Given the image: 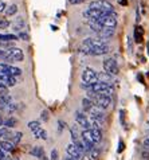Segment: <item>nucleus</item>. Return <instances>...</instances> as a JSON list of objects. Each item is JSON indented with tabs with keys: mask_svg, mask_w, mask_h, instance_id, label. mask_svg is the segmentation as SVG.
Returning a JSON list of instances; mask_svg holds the SVG:
<instances>
[{
	"mask_svg": "<svg viewBox=\"0 0 149 160\" xmlns=\"http://www.w3.org/2000/svg\"><path fill=\"white\" fill-rule=\"evenodd\" d=\"M102 65H103V72H106V73H109V74L117 75L118 73H120V68H118L117 62L113 59V58H106V59H103Z\"/></svg>",
	"mask_w": 149,
	"mask_h": 160,
	"instance_id": "nucleus-7",
	"label": "nucleus"
},
{
	"mask_svg": "<svg viewBox=\"0 0 149 160\" xmlns=\"http://www.w3.org/2000/svg\"><path fill=\"white\" fill-rule=\"evenodd\" d=\"M78 51L79 52H83V54H87V55H103V54H108L109 52V46L103 47H99V48H87L85 46H81L78 48Z\"/></svg>",
	"mask_w": 149,
	"mask_h": 160,
	"instance_id": "nucleus-8",
	"label": "nucleus"
},
{
	"mask_svg": "<svg viewBox=\"0 0 149 160\" xmlns=\"http://www.w3.org/2000/svg\"><path fill=\"white\" fill-rule=\"evenodd\" d=\"M89 8H93V10H99L102 11L103 14H112L114 12V7L112 6L106 0H94L89 4Z\"/></svg>",
	"mask_w": 149,
	"mask_h": 160,
	"instance_id": "nucleus-5",
	"label": "nucleus"
},
{
	"mask_svg": "<svg viewBox=\"0 0 149 160\" xmlns=\"http://www.w3.org/2000/svg\"><path fill=\"white\" fill-rule=\"evenodd\" d=\"M7 8V4L4 3V2H2V0H0V12H3L4 10H6Z\"/></svg>",
	"mask_w": 149,
	"mask_h": 160,
	"instance_id": "nucleus-42",
	"label": "nucleus"
},
{
	"mask_svg": "<svg viewBox=\"0 0 149 160\" xmlns=\"http://www.w3.org/2000/svg\"><path fill=\"white\" fill-rule=\"evenodd\" d=\"M120 117H121V122H122V125H125V121H124V117H125V110H121V112H120Z\"/></svg>",
	"mask_w": 149,
	"mask_h": 160,
	"instance_id": "nucleus-44",
	"label": "nucleus"
},
{
	"mask_svg": "<svg viewBox=\"0 0 149 160\" xmlns=\"http://www.w3.org/2000/svg\"><path fill=\"white\" fill-rule=\"evenodd\" d=\"M24 27H26V22L22 16L16 18L15 22L12 23V30L14 31H19V32H22V28H24Z\"/></svg>",
	"mask_w": 149,
	"mask_h": 160,
	"instance_id": "nucleus-17",
	"label": "nucleus"
},
{
	"mask_svg": "<svg viewBox=\"0 0 149 160\" xmlns=\"http://www.w3.org/2000/svg\"><path fill=\"white\" fill-rule=\"evenodd\" d=\"M144 147H145V148H149V137H148V139H145V140H144Z\"/></svg>",
	"mask_w": 149,
	"mask_h": 160,
	"instance_id": "nucleus-46",
	"label": "nucleus"
},
{
	"mask_svg": "<svg viewBox=\"0 0 149 160\" xmlns=\"http://www.w3.org/2000/svg\"><path fill=\"white\" fill-rule=\"evenodd\" d=\"M82 46H85L87 48H99V47H103L106 46V43H105L103 41H101V39H95V38H87L83 41Z\"/></svg>",
	"mask_w": 149,
	"mask_h": 160,
	"instance_id": "nucleus-10",
	"label": "nucleus"
},
{
	"mask_svg": "<svg viewBox=\"0 0 149 160\" xmlns=\"http://www.w3.org/2000/svg\"><path fill=\"white\" fill-rule=\"evenodd\" d=\"M70 133H71V139H73V143L79 140V136H78V129H77V125H74L70 128Z\"/></svg>",
	"mask_w": 149,
	"mask_h": 160,
	"instance_id": "nucleus-28",
	"label": "nucleus"
},
{
	"mask_svg": "<svg viewBox=\"0 0 149 160\" xmlns=\"http://www.w3.org/2000/svg\"><path fill=\"white\" fill-rule=\"evenodd\" d=\"M24 59V54L19 47H12L10 50H6V61L8 62H22Z\"/></svg>",
	"mask_w": 149,
	"mask_h": 160,
	"instance_id": "nucleus-6",
	"label": "nucleus"
},
{
	"mask_svg": "<svg viewBox=\"0 0 149 160\" xmlns=\"http://www.w3.org/2000/svg\"><path fill=\"white\" fill-rule=\"evenodd\" d=\"M124 143H122V141H120V148H118V152H122V151H124Z\"/></svg>",
	"mask_w": 149,
	"mask_h": 160,
	"instance_id": "nucleus-48",
	"label": "nucleus"
},
{
	"mask_svg": "<svg viewBox=\"0 0 149 160\" xmlns=\"http://www.w3.org/2000/svg\"><path fill=\"white\" fill-rule=\"evenodd\" d=\"M97 20L99 22V24L102 26L103 28L114 30L116 26H117V14H116V12H112V14H103Z\"/></svg>",
	"mask_w": 149,
	"mask_h": 160,
	"instance_id": "nucleus-4",
	"label": "nucleus"
},
{
	"mask_svg": "<svg viewBox=\"0 0 149 160\" xmlns=\"http://www.w3.org/2000/svg\"><path fill=\"white\" fill-rule=\"evenodd\" d=\"M128 48H129V51L133 50V42H132V38L130 37H128Z\"/></svg>",
	"mask_w": 149,
	"mask_h": 160,
	"instance_id": "nucleus-40",
	"label": "nucleus"
},
{
	"mask_svg": "<svg viewBox=\"0 0 149 160\" xmlns=\"http://www.w3.org/2000/svg\"><path fill=\"white\" fill-rule=\"evenodd\" d=\"M85 0H69V3L70 4H81V3H83Z\"/></svg>",
	"mask_w": 149,
	"mask_h": 160,
	"instance_id": "nucleus-45",
	"label": "nucleus"
},
{
	"mask_svg": "<svg viewBox=\"0 0 149 160\" xmlns=\"http://www.w3.org/2000/svg\"><path fill=\"white\" fill-rule=\"evenodd\" d=\"M12 135L11 133V131L8 129V128H6V127H3V128H0V139H3V137H10Z\"/></svg>",
	"mask_w": 149,
	"mask_h": 160,
	"instance_id": "nucleus-29",
	"label": "nucleus"
},
{
	"mask_svg": "<svg viewBox=\"0 0 149 160\" xmlns=\"http://www.w3.org/2000/svg\"><path fill=\"white\" fill-rule=\"evenodd\" d=\"M99 155H101V151L98 148H95V147L90 151V158H91V160H97L99 158Z\"/></svg>",
	"mask_w": 149,
	"mask_h": 160,
	"instance_id": "nucleus-30",
	"label": "nucleus"
},
{
	"mask_svg": "<svg viewBox=\"0 0 149 160\" xmlns=\"http://www.w3.org/2000/svg\"><path fill=\"white\" fill-rule=\"evenodd\" d=\"M113 90H114V89H113L112 85L102 83V82H95L94 85L87 88V92H93L95 94H102V96H110Z\"/></svg>",
	"mask_w": 149,
	"mask_h": 160,
	"instance_id": "nucleus-3",
	"label": "nucleus"
},
{
	"mask_svg": "<svg viewBox=\"0 0 149 160\" xmlns=\"http://www.w3.org/2000/svg\"><path fill=\"white\" fill-rule=\"evenodd\" d=\"M6 156H7V152L0 148V160H4V158H6Z\"/></svg>",
	"mask_w": 149,
	"mask_h": 160,
	"instance_id": "nucleus-43",
	"label": "nucleus"
},
{
	"mask_svg": "<svg viewBox=\"0 0 149 160\" xmlns=\"http://www.w3.org/2000/svg\"><path fill=\"white\" fill-rule=\"evenodd\" d=\"M4 83H6V86H7V88L15 86V85H16V78H15V77H11V75H10V77L7 78V81L4 82Z\"/></svg>",
	"mask_w": 149,
	"mask_h": 160,
	"instance_id": "nucleus-32",
	"label": "nucleus"
},
{
	"mask_svg": "<svg viewBox=\"0 0 149 160\" xmlns=\"http://www.w3.org/2000/svg\"><path fill=\"white\" fill-rule=\"evenodd\" d=\"M16 124H17V120L15 117H10V118L4 120V127L8 128V129H10V128H14Z\"/></svg>",
	"mask_w": 149,
	"mask_h": 160,
	"instance_id": "nucleus-26",
	"label": "nucleus"
},
{
	"mask_svg": "<svg viewBox=\"0 0 149 160\" xmlns=\"http://www.w3.org/2000/svg\"><path fill=\"white\" fill-rule=\"evenodd\" d=\"M142 39H144V30L141 26H137L134 30V41L137 43H141Z\"/></svg>",
	"mask_w": 149,
	"mask_h": 160,
	"instance_id": "nucleus-20",
	"label": "nucleus"
},
{
	"mask_svg": "<svg viewBox=\"0 0 149 160\" xmlns=\"http://www.w3.org/2000/svg\"><path fill=\"white\" fill-rule=\"evenodd\" d=\"M34 137L35 139H42V140H47V132L45 129H42V127L39 128V129L34 131Z\"/></svg>",
	"mask_w": 149,
	"mask_h": 160,
	"instance_id": "nucleus-22",
	"label": "nucleus"
},
{
	"mask_svg": "<svg viewBox=\"0 0 149 160\" xmlns=\"http://www.w3.org/2000/svg\"><path fill=\"white\" fill-rule=\"evenodd\" d=\"M2 125H4V120H3V117H0V128H3Z\"/></svg>",
	"mask_w": 149,
	"mask_h": 160,
	"instance_id": "nucleus-49",
	"label": "nucleus"
},
{
	"mask_svg": "<svg viewBox=\"0 0 149 160\" xmlns=\"http://www.w3.org/2000/svg\"><path fill=\"white\" fill-rule=\"evenodd\" d=\"M41 118H42V121H47V120H49V112H47V110H43L42 114H41Z\"/></svg>",
	"mask_w": 149,
	"mask_h": 160,
	"instance_id": "nucleus-38",
	"label": "nucleus"
},
{
	"mask_svg": "<svg viewBox=\"0 0 149 160\" xmlns=\"http://www.w3.org/2000/svg\"><path fill=\"white\" fill-rule=\"evenodd\" d=\"M0 94H8V88L3 82H0Z\"/></svg>",
	"mask_w": 149,
	"mask_h": 160,
	"instance_id": "nucleus-35",
	"label": "nucleus"
},
{
	"mask_svg": "<svg viewBox=\"0 0 149 160\" xmlns=\"http://www.w3.org/2000/svg\"><path fill=\"white\" fill-rule=\"evenodd\" d=\"M87 98L94 102V105L99 109H109L112 105V98L110 96H102V94H95L93 92H87Z\"/></svg>",
	"mask_w": 149,
	"mask_h": 160,
	"instance_id": "nucleus-1",
	"label": "nucleus"
},
{
	"mask_svg": "<svg viewBox=\"0 0 149 160\" xmlns=\"http://www.w3.org/2000/svg\"><path fill=\"white\" fill-rule=\"evenodd\" d=\"M10 27V20H7L6 18H0V28H7Z\"/></svg>",
	"mask_w": 149,
	"mask_h": 160,
	"instance_id": "nucleus-34",
	"label": "nucleus"
},
{
	"mask_svg": "<svg viewBox=\"0 0 149 160\" xmlns=\"http://www.w3.org/2000/svg\"><path fill=\"white\" fill-rule=\"evenodd\" d=\"M17 37L14 34H0V42H11L16 41Z\"/></svg>",
	"mask_w": 149,
	"mask_h": 160,
	"instance_id": "nucleus-23",
	"label": "nucleus"
},
{
	"mask_svg": "<svg viewBox=\"0 0 149 160\" xmlns=\"http://www.w3.org/2000/svg\"><path fill=\"white\" fill-rule=\"evenodd\" d=\"M0 59L6 61V50H3V48H0Z\"/></svg>",
	"mask_w": 149,
	"mask_h": 160,
	"instance_id": "nucleus-41",
	"label": "nucleus"
},
{
	"mask_svg": "<svg viewBox=\"0 0 149 160\" xmlns=\"http://www.w3.org/2000/svg\"><path fill=\"white\" fill-rule=\"evenodd\" d=\"M22 137H23V133H22V132H16V133H14V135H11L10 137H8V139H11L12 143L16 145V144H19V141L22 140ZM8 139H7V140H8Z\"/></svg>",
	"mask_w": 149,
	"mask_h": 160,
	"instance_id": "nucleus-25",
	"label": "nucleus"
},
{
	"mask_svg": "<svg viewBox=\"0 0 149 160\" xmlns=\"http://www.w3.org/2000/svg\"><path fill=\"white\" fill-rule=\"evenodd\" d=\"M97 79H98V82H102V83H108V85H110V83L114 82V75L109 74L106 72H101V73H97Z\"/></svg>",
	"mask_w": 149,
	"mask_h": 160,
	"instance_id": "nucleus-14",
	"label": "nucleus"
},
{
	"mask_svg": "<svg viewBox=\"0 0 149 160\" xmlns=\"http://www.w3.org/2000/svg\"><path fill=\"white\" fill-rule=\"evenodd\" d=\"M103 15V12L102 11H99V10H93V8H89L87 7L85 11H83V18H86L87 20H97L99 19L101 16Z\"/></svg>",
	"mask_w": 149,
	"mask_h": 160,
	"instance_id": "nucleus-11",
	"label": "nucleus"
},
{
	"mask_svg": "<svg viewBox=\"0 0 149 160\" xmlns=\"http://www.w3.org/2000/svg\"><path fill=\"white\" fill-rule=\"evenodd\" d=\"M113 35H114V30H112V28H102L98 32V39H101V41L105 42V39H110Z\"/></svg>",
	"mask_w": 149,
	"mask_h": 160,
	"instance_id": "nucleus-16",
	"label": "nucleus"
},
{
	"mask_svg": "<svg viewBox=\"0 0 149 160\" xmlns=\"http://www.w3.org/2000/svg\"><path fill=\"white\" fill-rule=\"evenodd\" d=\"M89 113H90L91 120H95V121L103 122V120H105V114H103V110H102V109H99V108H97V106H94V108L91 109Z\"/></svg>",
	"mask_w": 149,
	"mask_h": 160,
	"instance_id": "nucleus-13",
	"label": "nucleus"
},
{
	"mask_svg": "<svg viewBox=\"0 0 149 160\" xmlns=\"http://www.w3.org/2000/svg\"><path fill=\"white\" fill-rule=\"evenodd\" d=\"M118 3H120L121 6H128V0H118Z\"/></svg>",
	"mask_w": 149,
	"mask_h": 160,
	"instance_id": "nucleus-47",
	"label": "nucleus"
},
{
	"mask_svg": "<svg viewBox=\"0 0 149 160\" xmlns=\"http://www.w3.org/2000/svg\"><path fill=\"white\" fill-rule=\"evenodd\" d=\"M17 38H19V39H22V41H28V39H30L28 34H27V32H23V31L17 34Z\"/></svg>",
	"mask_w": 149,
	"mask_h": 160,
	"instance_id": "nucleus-36",
	"label": "nucleus"
},
{
	"mask_svg": "<svg viewBox=\"0 0 149 160\" xmlns=\"http://www.w3.org/2000/svg\"><path fill=\"white\" fill-rule=\"evenodd\" d=\"M28 128L34 132V131H36V129L41 128V122H39V121H30L28 122Z\"/></svg>",
	"mask_w": 149,
	"mask_h": 160,
	"instance_id": "nucleus-31",
	"label": "nucleus"
},
{
	"mask_svg": "<svg viewBox=\"0 0 149 160\" xmlns=\"http://www.w3.org/2000/svg\"><path fill=\"white\" fill-rule=\"evenodd\" d=\"M58 125H59V132H60L62 129H65V128H66V122L62 121V120H59V121H58Z\"/></svg>",
	"mask_w": 149,
	"mask_h": 160,
	"instance_id": "nucleus-39",
	"label": "nucleus"
},
{
	"mask_svg": "<svg viewBox=\"0 0 149 160\" xmlns=\"http://www.w3.org/2000/svg\"><path fill=\"white\" fill-rule=\"evenodd\" d=\"M30 153H31L32 156H35V158L41 159V160H47L46 153H45V149H43L41 145H35V147H32L31 151H30Z\"/></svg>",
	"mask_w": 149,
	"mask_h": 160,
	"instance_id": "nucleus-15",
	"label": "nucleus"
},
{
	"mask_svg": "<svg viewBox=\"0 0 149 160\" xmlns=\"http://www.w3.org/2000/svg\"><path fill=\"white\" fill-rule=\"evenodd\" d=\"M94 106H95V105H94V102L91 101V100H89L87 97L82 100V109L85 110V112H90V110L93 109Z\"/></svg>",
	"mask_w": 149,
	"mask_h": 160,
	"instance_id": "nucleus-21",
	"label": "nucleus"
},
{
	"mask_svg": "<svg viewBox=\"0 0 149 160\" xmlns=\"http://www.w3.org/2000/svg\"><path fill=\"white\" fill-rule=\"evenodd\" d=\"M0 148L6 152H12L15 148V144L11 140H0Z\"/></svg>",
	"mask_w": 149,
	"mask_h": 160,
	"instance_id": "nucleus-18",
	"label": "nucleus"
},
{
	"mask_svg": "<svg viewBox=\"0 0 149 160\" xmlns=\"http://www.w3.org/2000/svg\"><path fill=\"white\" fill-rule=\"evenodd\" d=\"M89 26H90V28L93 30V31H95V32H97V34L103 28L102 26L99 24V22H98V20H90V22H89Z\"/></svg>",
	"mask_w": 149,
	"mask_h": 160,
	"instance_id": "nucleus-24",
	"label": "nucleus"
},
{
	"mask_svg": "<svg viewBox=\"0 0 149 160\" xmlns=\"http://www.w3.org/2000/svg\"><path fill=\"white\" fill-rule=\"evenodd\" d=\"M82 86L83 88H89L91 85H94L95 82H98V79H97V72H94L91 68H85L83 69V72H82Z\"/></svg>",
	"mask_w": 149,
	"mask_h": 160,
	"instance_id": "nucleus-2",
	"label": "nucleus"
},
{
	"mask_svg": "<svg viewBox=\"0 0 149 160\" xmlns=\"http://www.w3.org/2000/svg\"><path fill=\"white\" fill-rule=\"evenodd\" d=\"M58 158H59L58 151H56V149H52V151H51V159H50V160H58Z\"/></svg>",
	"mask_w": 149,
	"mask_h": 160,
	"instance_id": "nucleus-37",
	"label": "nucleus"
},
{
	"mask_svg": "<svg viewBox=\"0 0 149 160\" xmlns=\"http://www.w3.org/2000/svg\"><path fill=\"white\" fill-rule=\"evenodd\" d=\"M66 152H67V155L70 158H73L74 160H82V153L78 151V148L75 145H74L73 143L71 144H69L67 147H66Z\"/></svg>",
	"mask_w": 149,
	"mask_h": 160,
	"instance_id": "nucleus-12",
	"label": "nucleus"
},
{
	"mask_svg": "<svg viewBox=\"0 0 149 160\" xmlns=\"http://www.w3.org/2000/svg\"><path fill=\"white\" fill-rule=\"evenodd\" d=\"M16 12H17V6H16V4H11V6H8L6 8L7 16H12V15H15Z\"/></svg>",
	"mask_w": 149,
	"mask_h": 160,
	"instance_id": "nucleus-27",
	"label": "nucleus"
},
{
	"mask_svg": "<svg viewBox=\"0 0 149 160\" xmlns=\"http://www.w3.org/2000/svg\"><path fill=\"white\" fill-rule=\"evenodd\" d=\"M90 133L93 136V140L95 144H98L101 140H102V132H101L99 128H90Z\"/></svg>",
	"mask_w": 149,
	"mask_h": 160,
	"instance_id": "nucleus-19",
	"label": "nucleus"
},
{
	"mask_svg": "<svg viewBox=\"0 0 149 160\" xmlns=\"http://www.w3.org/2000/svg\"><path fill=\"white\" fill-rule=\"evenodd\" d=\"M75 121L79 127L83 128V131L85 129H90L91 128V124H90V120L87 118V116L83 112H79V110H77L75 112Z\"/></svg>",
	"mask_w": 149,
	"mask_h": 160,
	"instance_id": "nucleus-9",
	"label": "nucleus"
},
{
	"mask_svg": "<svg viewBox=\"0 0 149 160\" xmlns=\"http://www.w3.org/2000/svg\"><path fill=\"white\" fill-rule=\"evenodd\" d=\"M0 47L4 48V50H6V48H7V50H10V48L15 47V46H14V43H12V42H0Z\"/></svg>",
	"mask_w": 149,
	"mask_h": 160,
	"instance_id": "nucleus-33",
	"label": "nucleus"
}]
</instances>
